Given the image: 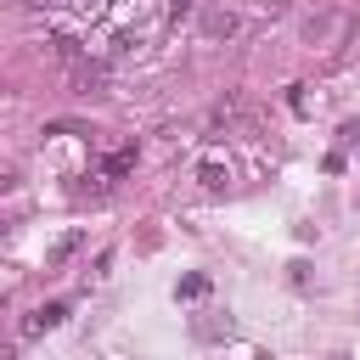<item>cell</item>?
<instances>
[{
  "instance_id": "52a82bcc",
  "label": "cell",
  "mask_w": 360,
  "mask_h": 360,
  "mask_svg": "<svg viewBox=\"0 0 360 360\" xmlns=\"http://www.w3.org/2000/svg\"><path fill=\"white\" fill-rule=\"evenodd\" d=\"M163 11H169V17H174V11H186V0H163Z\"/></svg>"
},
{
  "instance_id": "3957f363",
  "label": "cell",
  "mask_w": 360,
  "mask_h": 360,
  "mask_svg": "<svg viewBox=\"0 0 360 360\" xmlns=\"http://www.w3.org/2000/svg\"><path fill=\"white\" fill-rule=\"evenodd\" d=\"M79 248H84V231H68V236H56V242H51V253H45V264L56 270V264H68V259H73Z\"/></svg>"
},
{
  "instance_id": "7a4b0ae2",
  "label": "cell",
  "mask_w": 360,
  "mask_h": 360,
  "mask_svg": "<svg viewBox=\"0 0 360 360\" xmlns=\"http://www.w3.org/2000/svg\"><path fill=\"white\" fill-rule=\"evenodd\" d=\"M62 315H68V304H62V298H56V304H39L34 315H22V338H39V332L62 326Z\"/></svg>"
},
{
  "instance_id": "5b68a950",
  "label": "cell",
  "mask_w": 360,
  "mask_h": 360,
  "mask_svg": "<svg viewBox=\"0 0 360 360\" xmlns=\"http://www.w3.org/2000/svg\"><path fill=\"white\" fill-rule=\"evenodd\" d=\"M242 22H236V11H208V22H202V34L208 39H219V34H236Z\"/></svg>"
},
{
  "instance_id": "ba28073f",
  "label": "cell",
  "mask_w": 360,
  "mask_h": 360,
  "mask_svg": "<svg viewBox=\"0 0 360 360\" xmlns=\"http://www.w3.org/2000/svg\"><path fill=\"white\" fill-rule=\"evenodd\" d=\"M253 360H264V354H253Z\"/></svg>"
},
{
  "instance_id": "9c48e42d",
  "label": "cell",
  "mask_w": 360,
  "mask_h": 360,
  "mask_svg": "<svg viewBox=\"0 0 360 360\" xmlns=\"http://www.w3.org/2000/svg\"><path fill=\"white\" fill-rule=\"evenodd\" d=\"M338 360H343V354H338Z\"/></svg>"
},
{
  "instance_id": "6da1fadb",
  "label": "cell",
  "mask_w": 360,
  "mask_h": 360,
  "mask_svg": "<svg viewBox=\"0 0 360 360\" xmlns=\"http://www.w3.org/2000/svg\"><path fill=\"white\" fill-rule=\"evenodd\" d=\"M349 22H354L349 11H321V17H309V22H304V39H309V45L343 39V34H349Z\"/></svg>"
},
{
  "instance_id": "8992f818",
  "label": "cell",
  "mask_w": 360,
  "mask_h": 360,
  "mask_svg": "<svg viewBox=\"0 0 360 360\" xmlns=\"http://www.w3.org/2000/svg\"><path fill=\"white\" fill-rule=\"evenodd\" d=\"M174 292H180V298H202V292H208V276H186Z\"/></svg>"
},
{
  "instance_id": "277c9868",
  "label": "cell",
  "mask_w": 360,
  "mask_h": 360,
  "mask_svg": "<svg viewBox=\"0 0 360 360\" xmlns=\"http://www.w3.org/2000/svg\"><path fill=\"white\" fill-rule=\"evenodd\" d=\"M197 180H202L208 191H225V186H231V163H219V158H208V163L197 169Z\"/></svg>"
}]
</instances>
